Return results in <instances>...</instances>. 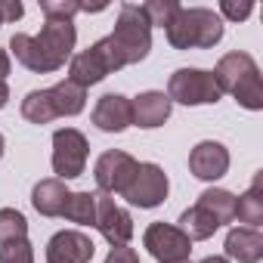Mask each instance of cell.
Here are the masks:
<instances>
[{
    "label": "cell",
    "mask_w": 263,
    "mask_h": 263,
    "mask_svg": "<svg viewBox=\"0 0 263 263\" xmlns=\"http://www.w3.org/2000/svg\"><path fill=\"white\" fill-rule=\"evenodd\" d=\"M211 74H214L220 93H229L241 108H248V111L263 108V78H260V68L251 53L232 50V53L220 56Z\"/></svg>",
    "instance_id": "1"
},
{
    "label": "cell",
    "mask_w": 263,
    "mask_h": 263,
    "mask_svg": "<svg viewBox=\"0 0 263 263\" xmlns=\"http://www.w3.org/2000/svg\"><path fill=\"white\" fill-rule=\"evenodd\" d=\"M223 19L211 7H180L171 25L164 28V37L174 50H214L223 41Z\"/></svg>",
    "instance_id": "2"
},
{
    "label": "cell",
    "mask_w": 263,
    "mask_h": 263,
    "mask_svg": "<svg viewBox=\"0 0 263 263\" xmlns=\"http://www.w3.org/2000/svg\"><path fill=\"white\" fill-rule=\"evenodd\" d=\"M121 68H127V65H124L115 41L105 34V37H99L96 44H90L87 50H81V53H74L68 59V81H74L78 87L90 90V87L102 84L108 74H115Z\"/></svg>",
    "instance_id": "3"
},
{
    "label": "cell",
    "mask_w": 263,
    "mask_h": 263,
    "mask_svg": "<svg viewBox=\"0 0 263 263\" xmlns=\"http://www.w3.org/2000/svg\"><path fill=\"white\" fill-rule=\"evenodd\" d=\"M124 59V65H140L149 50H152V25L143 16L140 4H121L118 19H115V31L108 34Z\"/></svg>",
    "instance_id": "4"
},
{
    "label": "cell",
    "mask_w": 263,
    "mask_h": 263,
    "mask_svg": "<svg viewBox=\"0 0 263 263\" xmlns=\"http://www.w3.org/2000/svg\"><path fill=\"white\" fill-rule=\"evenodd\" d=\"M167 99L180 102L186 108H195V105H217L223 99V93L208 68L189 65V68H177L167 78Z\"/></svg>",
    "instance_id": "5"
},
{
    "label": "cell",
    "mask_w": 263,
    "mask_h": 263,
    "mask_svg": "<svg viewBox=\"0 0 263 263\" xmlns=\"http://www.w3.org/2000/svg\"><path fill=\"white\" fill-rule=\"evenodd\" d=\"M167 192H171V180H167L164 167L155 164V161H140L137 171H134V180L127 183V189L121 192V198L130 208L155 211V208H161L167 201Z\"/></svg>",
    "instance_id": "6"
},
{
    "label": "cell",
    "mask_w": 263,
    "mask_h": 263,
    "mask_svg": "<svg viewBox=\"0 0 263 263\" xmlns=\"http://www.w3.org/2000/svg\"><path fill=\"white\" fill-rule=\"evenodd\" d=\"M87 158H90V143H87V137L81 134L78 127H59L56 134H53V155H50V164H53L56 180L68 183V180L84 177Z\"/></svg>",
    "instance_id": "7"
},
{
    "label": "cell",
    "mask_w": 263,
    "mask_h": 263,
    "mask_svg": "<svg viewBox=\"0 0 263 263\" xmlns=\"http://www.w3.org/2000/svg\"><path fill=\"white\" fill-rule=\"evenodd\" d=\"M143 248L158 263H186L189 254H192V241L180 232V226L177 223H164V220H155V223L146 226Z\"/></svg>",
    "instance_id": "8"
},
{
    "label": "cell",
    "mask_w": 263,
    "mask_h": 263,
    "mask_svg": "<svg viewBox=\"0 0 263 263\" xmlns=\"http://www.w3.org/2000/svg\"><path fill=\"white\" fill-rule=\"evenodd\" d=\"M137 158L130 152H121V149H108L96 158L93 164V180H96V192H105V195H121L127 189V183L134 180V171H137Z\"/></svg>",
    "instance_id": "9"
},
{
    "label": "cell",
    "mask_w": 263,
    "mask_h": 263,
    "mask_svg": "<svg viewBox=\"0 0 263 263\" xmlns=\"http://www.w3.org/2000/svg\"><path fill=\"white\" fill-rule=\"evenodd\" d=\"M93 226L111 248L130 245V238H134V217H130V211L121 208L115 195H105V192H96V223Z\"/></svg>",
    "instance_id": "10"
},
{
    "label": "cell",
    "mask_w": 263,
    "mask_h": 263,
    "mask_svg": "<svg viewBox=\"0 0 263 263\" xmlns=\"http://www.w3.org/2000/svg\"><path fill=\"white\" fill-rule=\"evenodd\" d=\"M232 155L220 140H201L189 152V174L201 183H217L229 174Z\"/></svg>",
    "instance_id": "11"
},
{
    "label": "cell",
    "mask_w": 263,
    "mask_h": 263,
    "mask_svg": "<svg viewBox=\"0 0 263 263\" xmlns=\"http://www.w3.org/2000/svg\"><path fill=\"white\" fill-rule=\"evenodd\" d=\"M93 254H96V245L81 229H59L44 248L47 263H90Z\"/></svg>",
    "instance_id": "12"
},
{
    "label": "cell",
    "mask_w": 263,
    "mask_h": 263,
    "mask_svg": "<svg viewBox=\"0 0 263 263\" xmlns=\"http://www.w3.org/2000/svg\"><path fill=\"white\" fill-rule=\"evenodd\" d=\"M90 121L102 134H124L127 127H134V105L130 96L124 93H102L90 111Z\"/></svg>",
    "instance_id": "13"
},
{
    "label": "cell",
    "mask_w": 263,
    "mask_h": 263,
    "mask_svg": "<svg viewBox=\"0 0 263 263\" xmlns=\"http://www.w3.org/2000/svg\"><path fill=\"white\" fill-rule=\"evenodd\" d=\"M37 44L44 47V53L59 65L65 68V62L74 56V44H78V28L74 22H59V19H47L41 34H34Z\"/></svg>",
    "instance_id": "14"
},
{
    "label": "cell",
    "mask_w": 263,
    "mask_h": 263,
    "mask_svg": "<svg viewBox=\"0 0 263 263\" xmlns=\"http://www.w3.org/2000/svg\"><path fill=\"white\" fill-rule=\"evenodd\" d=\"M130 105H134V127H140V130L164 127L174 111V102L167 99L164 90H143L140 96L130 99Z\"/></svg>",
    "instance_id": "15"
},
{
    "label": "cell",
    "mask_w": 263,
    "mask_h": 263,
    "mask_svg": "<svg viewBox=\"0 0 263 263\" xmlns=\"http://www.w3.org/2000/svg\"><path fill=\"white\" fill-rule=\"evenodd\" d=\"M223 257L235 263H260L263 260V232L251 226H232L223 238Z\"/></svg>",
    "instance_id": "16"
},
{
    "label": "cell",
    "mask_w": 263,
    "mask_h": 263,
    "mask_svg": "<svg viewBox=\"0 0 263 263\" xmlns=\"http://www.w3.org/2000/svg\"><path fill=\"white\" fill-rule=\"evenodd\" d=\"M10 56H16V62L22 65V68H28V71H34V74H53V71H59V65L44 53V47L37 44V37L34 34H25V31H16L13 37H10Z\"/></svg>",
    "instance_id": "17"
},
{
    "label": "cell",
    "mask_w": 263,
    "mask_h": 263,
    "mask_svg": "<svg viewBox=\"0 0 263 263\" xmlns=\"http://www.w3.org/2000/svg\"><path fill=\"white\" fill-rule=\"evenodd\" d=\"M68 195H71L68 183H62L56 177H47V180H37L34 183V189H31V208L41 217H62Z\"/></svg>",
    "instance_id": "18"
},
{
    "label": "cell",
    "mask_w": 263,
    "mask_h": 263,
    "mask_svg": "<svg viewBox=\"0 0 263 263\" xmlns=\"http://www.w3.org/2000/svg\"><path fill=\"white\" fill-rule=\"evenodd\" d=\"M235 220L251 229L263 226V171H257L254 183L241 195H235Z\"/></svg>",
    "instance_id": "19"
},
{
    "label": "cell",
    "mask_w": 263,
    "mask_h": 263,
    "mask_svg": "<svg viewBox=\"0 0 263 263\" xmlns=\"http://www.w3.org/2000/svg\"><path fill=\"white\" fill-rule=\"evenodd\" d=\"M47 90H50L56 118H74V115H81V111L87 108V90L78 87V84L68 81V78L59 81V84H53V87H47Z\"/></svg>",
    "instance_id": "20"
},
{
    "label": "cell",
    "mask_w": 263,
    "mask_h": 263,
    "mask_svg": "<svg viewBox=\"0 0 263 263\" xmlns=\"http://www.w3.org/2000/svg\"><path fill=\"white\" fill-rule=\"evenodd\" d=\"M195 204L204 208V211L217 220V226H229V223H235V192H229V189L211 186V189H204V192L198 195Z\"/></svg>",
    "instance_id": "21"
},
{
    "label": "cell",
    "mask_w": 263,
    "mask_h": 263,
    "mask_svg": "<svg viewBox=\"0 0 263 263\" xmlns=\"http://www.w3.org/2000/svg\"><path fill=\"white\" fill-rule=\"evenodd\" d=\"M177 226H180V232H183L189 241H208V238L220 229V226H217V220H214L204 208H198V204L186 208V211L180 214Z\"/></svg>",
    "instance_id": "22"
},
{
    "label": "cell",
    "mask_w": 263,
    "mask_h": 263,
    "mask_svg": "<svg viewBox=\"0 0 263 263\" xmlns=\"http://www.w3.org/2000/svg\"><path fill=\"white\" fill-rule=\"evenodd\" d=\"M19 111H22V118H25L28 124H37V127L56 121V108H53L50 90H31V93H25Z\"/></svg>",
    "instance_id": "23"
},
{
    "label": "cell",
    "mask_w": 263,
    "mask_h": 263,
    "mask_svg": "<svg viewBox=\"0 0 263 263\" xmlns=\"http://www.w3.org/2000/svg\"><path fill=\"white\" fill-rule=\"evenodd\" d=\"M62 220L74 226H93L96 223V192H71L65 201Z\"/></svg>",
    "instance_id": "24"
},
{
    "label": "cell",
    "mask_w": 263,
    "mask_h": 263,
    "mask_svg": "<svg viewBox=\"0 0 263 263\" xmlns=\"http://www.w3.org/2000/svg\"><path fill=\"white\" fill-rule=\"evenodd\" d=\"M16 238H28L25 214L16 211V208H0V245H4V241H16Z\"/></svg>",
    "instance_id": "25"
},
{
    "label": "cell",
    "mask_w": 263,
    "mask_h": 263,
    "mask_svg": "<svg viewBox=\"0 0 263 263\" xmlns=\"http://www.w3.org/2000/svg\"><path fill=\"white\" fill-rule=\"evenodd\" d=\"M180 7L183 4H177V0H146V4H140V10H143V16L149 19L152 28H167Z\"/></svg>",
    "instance_id": "26"
},
{
    "label": "cell",
    "mask_w": 263,
    "mask_h": 263,
    "mask_svg": "<svg viewBox=\"0 0 263 263\" xmlns=\"http://www.w3.org/2000/svg\"><path fill=\"white\" fill-rule=\"evenodd\" d=\"M0 263H34V245L28 238L0 245Z\"/></svg>",
    "instance_id": "27"
},
{
    "label": "cell",
    "mask_w": 263,
    "mask_h": 263,
    "mask_svg": "<svg viewBox=\"0 0 263 263\" xmlns=\"http://www.w3.org/2000/svg\"><path fill=\"white\" fill-rule=\"evenodd\" d=\"M41 13H44V19L74 22V16L81 13V4L78 0H41Z\"/></svg>",
    "instance_id": "28"
},
{
    "label": "cell",
    "mask_w": 263,
    "mask_h": 263,
    "mask_svg": "<svg viewBox=\"0 0 263 263\" xmlns=\"http://www.w3.org/2000/svg\"><path fill=\"white\" fill-rule=\"evenodd\" d=\"M251 13H254L251 0H220V10H217L223 22H245L251 19Z\"/></svg>",
    "instance_id": "29"
},
{
    "label": "cell",
    "mask_w": 263,
    "mask_h": 263,
    "mask_svg": "<svg viewBox=\"0 0 263 263\" xmlns=\"http://www.w3.org/2000/svg\"><path fill=\"white\" fill-rule=\"evenodd\" d=\"M22 16H25V7L19 0H0V19H4V25H13Z\"/></svg>",
    "instance_id": "30"
},
{
    "label": "cell",
    "mask_w": 263,
    "mask_h": 263,
    "mask_svg": "<svg viewBox=\"0 0 263 263\" xmlns=\"http://www.w3.org/2000/svg\"><path fill=\"white\" fill-rule=\"evenodd\" d=\"M105 263H143V260H140L137 248H130V245H121V248H111V251H108Z\"/></svg>",
    "instance_id": "31"
},
{
    "label": "cell",
    "mask_w": 263,
    "mask_h": 263,
    "mask_svg": "<svg viewBox=\"0 0 263 263\" xmlns=\"http://www.w3.org/2000/svg\"><path fill=\"white\" fill-rule=\"evenodd\" d=\"M10 71H13V56H10L7 47H0V81H7Z\"/></svg>",
    "instance_id": "32"
},
{
    "label": "cell",
    "mask_w": 263,
    "mask_h": 263,
    "mask_svg": "<svg viewBox=\"0 0 263 263\" xmlns=\"http://www.w3.org/2000/svg\"><path fill=\"white\" fill-rule=\"evenodd\" d=\"M7 105H10V84L0 81V108H7Z\"/></svg>",
    "instance_id": "33"
},
{
    "label": "cell",
    "mask_w": 263,
    "mask_h": 263,
    "mask_svg": "<svg viewBox=\"0 0 263 263\" xmlns=\"http://www.w3.org/2000/svg\"><path fill=\"white\" fill-rule=\"evenodd\" d=\"M102 10H108L105 0H102V4H81V13H102Z\"/></svg>",
    "instance_id": "34"
},
{
    "label": "cell",
    "mask_w": 263,
    "mask_h": 263,
    "mask_svg": "<svg viewBox=\"0 0 263 263\" xmlns=\"http://www.w3.org/2000/svg\"><path fill=\"white\" fill-rule=\"evenodd\" d=\"M198 263H229V260H226L223 254H208V257H201Z\"/></svg>",
    "instance_id": "35"
},
{
    "label": "cell",
    "mask_w": 263,
    "mask_h": 263,
    "mask_svg": "<svg viewBox=\"0 0 263 263\" xmlns=\"http://www.w3.org/2000/svg\"><path fill=\"white\" fill-rule=\"evenodd\" d=\"M4 152H7V140H4V134H0V158H4Z\"/></svg>",
    "instance_id": "36"
},
{
    "label": "cell",
    "mask_w": 263,
    "mask_h": 263,
    "mask_svg": "<svg viewBox=\"0 0 263 263\" xmlns=\"http://www.w3.org/2000/svg\"><path fill=\"white\" fill-rule=\"evenodd\" d=\"M0 25H4V19H0Z\"/></svg>",
    "instance_id": "37"
},
{
    "label": "cell",
    "mask_w": 263,
    "mask_h": 263,
    "mask_svg": "<svg viewBox=\"0 0 263 263\" xmlns=\"http://www.w3.org/2000/svg\"><path fill=\"white\" fill-rule=\"evenodd\" d=\"M186 263H189V260H186Z\"/></svg>",
    "instance_id": "38"
}]
</instances>
